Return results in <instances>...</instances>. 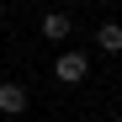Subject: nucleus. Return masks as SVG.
I'll list each match as a JSON object with an SVG mask.
<instances>
[{
	"label": "nucleus",
	"instance_id": "1",
	"mask_svg": "<svg viewBox=\"0 0 122 122\" xmlns=\"http://www.w3.org/2000/svg\"><path fill=\"white\" fill-rule=\"evenodd\" d=\"M53 74L64 80V85H80V80H90V64H85V53H58Z\"/></svg>",
	"mask_w": 122,
	"mask_h": 122
},
{
	"label": "nucleus",
	"instance_id": "2",
	"mask_svg": "<svg viewBox=\"0 0 122 122\" xmlns=\"http://www.w3.org/2000/svg\"><path fill=\"white\" fill-rule=\"evenodd\" d=\"M0 112H5V117H21V112H27V85L0 80Z\"/></svg>",
	"mask_w": 122,
	"mask_h": 122
},
{
	"label": "nucleus",
	"instance_id": "3",
	"mask_svg": "<svg viewBox=\"0 0 122 122\" xmlns=\"http://www.w3.org/2000/svg\"><path fill=\"white\" fill-rule=\"evenodd\" d=\"M96 48H101V53H122V27H117V21H101Z\"/></svg>",
	"mask_w": 122,
	"mask_h": 122
},
{
	"label": "nucleus",
	"instance_id": "4",
	"mask_svg": "<svg viewBox=\"0 0 122 122\" xmlns=\"http://www.w3.org/2000/svg\"><path fill=\"white\" fill-rule=\"evenodd\" d=\"M43 37H48V43L69 37V16H64V11H48V16H43Z\"/></svg>",
	"mask_w": 122,
	"mask_h": 122
}]
</instances>
